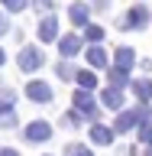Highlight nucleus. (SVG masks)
<instances>
[{
  "label": "nucleus",
  "mask_w": 152,
  "mask_h": 156,
  "mask_svg": "<svg viewBox=\"0 0 152 156\" xmlns=\"http://www.w3.org/2000/svg\"><path fill=\"white\" fill-rule=\"evenodd\" d=\"M136 130H139V140L152 146V120H149V124H139V127H136Z\"/></svg>",
  "instance_id": "obj_21"
},
{
  "label": "nucleus",
  "mask_w": 152,
  "mask_h": 156,
  "mask_svg": "<svg viewBox=\"0 0 152 156\" xmlns=\"http://www.w3.org/2000/svg\"><path fill=\"white\" fill-rule=\"evenodd\" d=\"M133 65H136V49L120 46V49H117V55H113V68H120V72H130Z\"/></svg>",
  "instance_id": "obj_8"
},
{
  "label": "nucleus",
  "mask_w": 152,
  "mask_h": 156,
  "mask_svg": "<svg viewBox=\"0 0 152 156\" xmlns=\"http://www.w3.org/2000/svg\"><path fill=\"white\" fill-rule=\"evenodd\" d=\"M32 7L42 10V13H49V10H52V0H32Z\"/></svg>",
  "instance_id": "obj_25"
},
{
  "label": "nucleus",
  "mask_w": 152,
  "mask_h": 156,
  "mask_svg": "<svg viewBox=\"0 0 152 156\" xmlns=\"http://www.w3.org/2000/svg\"><path fill=\"white\" fill-rule=\"evenodd\" d=\"M87 62H91V65H94V68L107 65V52H104V49H100V46H91V49H87Z\"/></svg>",
  "instance_id": "obj_15"
},
{
  "label": "nucleus",
  "mask_w": 152,
  "mask_h": 156,
  "mask_svg": "<svg viewBox=\"0 0 152 156\" xmlns=\"http://www.w3.org/2000/svg\"><path fill=\"white\" fill-rule=\"evenodd\" d=\"M16 65L23 68V72H39V68L46 65V55H42V49L26 46V49H23V52L16 55Z\"/></svg>",
  "instance_id": "obj_1"
},
{
  "label": "nucleus",
  "mask_w": 152,
  "mask_h": 156,
  "mask_svg": "<svg viewBox=\"0 0 152 156\" xmlns=\"http://www.w3.org/2000/svg\"><path fill=\"white\" fill-rule=\"evenodd\" d=\"M23 136H26L29 143H46V140H52V124H46V120H32V124H26Z\"/></svg>",
  "instance_id": "obj_3"
},
{
  "label": "nucleus",
  "mask_w": 152,
  "mask_h": 156,
  "mask_svg": "<svg viewBox=\"0 0 152 156\" xmlns=\"http://www.w3.org/2000/svg\"><path fill=\"white\" fill-rule=\"evenodd\" d=\"M146 20H149V10L146 3H133V7L126 10V16L120 20V29H143Z\"/></svg>",
  "instance_id": "obj_2"
},
{
  "label": "nucleus",
  "mask_w": 152,
  "mask_h": 156,
  "mask_svg": "<svg viewBox=\"0 0 152 156\" xmlns=\"http://www.w3.org/2000/svg\"><path fill=\"white\" fill-rule=\"evenodd\" d=\"M71 101H75V111H78V114L97 117V104H94V98H91V91H84V88H78Z\"/></svg>",
  "instance_id": "obj_5"
},
{
  "label": "nucleus",
  "mask_w": 152,
  "mask_h": 156,
  "mask_svg": "<svg viewBox=\"0 0 152 156\" xmlns=\"http://www.w3.org/2000/svg\"><path fill=\"white\" fill-rule=\"evenodd\" d=\"M26 98L36 101V104H49V101H52V88H49L46 81H39V78H32L26 85Z\"/></svg>",
  "instance_id": "obj_4"
},
{
  "label": "nucleus",
  "mask_w": 152,
  "mask_h": 156,
  "mask_svg": "<svg viewBox=\"0 0 152 156\" xmlns=\"http://www.w3.org/2000/svg\"><path fill=\"white\" fill-rule=\"evenodd\" d=\"M87 133H91V140H94L97 146H110L113 136H117V130H113V127H104V124H94Z\"/></svg>",
  "instance_id": "obj_10"
},
{
  "label": "nucleus",
  "mask_w": 152,
  "mask_h": 156,
  "mask_svg": "<svg viewBox=\"0 0 152 156\" xmlns=\"http://www.w3.org/2000/svg\"><path fill=\"white\" fill-rule=\"evenodd\" d=\"M110 85L120 91V88L126 85V72H120V68H110Z\"/></svg>",
  "instance_id": "obj_19"
},
{
  "label": "nucleus",
  "mask_w": 152,
  "mask_h": 156,
  "mask_svg": "<svg viewBox=\"0 0 152 156\" xmlns=\"http://www.w3.org/2000/svg\"><path fill=\"white\" fill-rule=\"evenodd\" d=\"M7 33H10V20H7V13L0 10V36H7Z\"/></svg>",
  "instance_id": "obj_24"
},
{
  "label": "nucleus",
  "mask_w": 152,
  "mask_h": 156,
  "mask_svg": "<svg viewBox=\"0 0 152 156\" xmlns=\"http://www.w3.org/2000/svg\"><path fill=\"white\" fill-rule=\"evenodd\" d=\"M3 62H7V52H3V49H0V65H3Z\"/></svg>",
  "instance_id": "obj_27"
},
{
  "label": "nucleus",
  "mask_w": 152,
  "mask_h": 156,
  "mask_svg": "<svg viewBox=\"0 0 152 156\" xmlns=\"http://www.w3.org/2000/svg\"><path fill=\"white\" fill-rule=\"evenodd\" d=\"M39 39H42V42H58V20L52 16V13H49V16H42V23H39Z\"/></svg>",
  "instance_id": "obj_7"
},
{
  "label": "nucleus",
  "mask_w": 152,
  "mask_h": 156,
  "mask_svg": "<svg viewBox=\"0 0 152 156\" xmlns=\"http://www.w3.org/2000/svg\"><path fill=\"white\" fill-rule=\"evenodd\" d=\"M29 0H3V7L10 10V13H19V10H26Z\"/></svg>",
  "instance_id": "obj_22"
},
{
  "label": "nucleus",
  "mask_w": 152,
  "mask_h": 156,
  "mask_svg": "<svg viewBox=\"0 0 152 156\" xmlns=\"http://www.w3.org/2000/svg\"><path fill=\"white\" fill-rule=\"evenodd\" d=\"M65 156H94V153H91L84 143H68L65 146Z\"/></svg>",
  "instance_id": "obj_18"
},
{
  "label": "nucleus",
  "mask_w": 152,
  "mask_h": 156,
  "mask_svg": "<svg viewBox=\"0 0 152 156\" xmlns=\"http://www.w3.org/2000/svg\"><path fill=\"white\" fill-rule=\"evenodd\" d=\"M133 94L139 98V104H146L152 98V78H139V81H133Z\"/></svg>",
  "instance_id": "obj_13"
},
{
  "label": "nucleus",
  "mask_w": 152,
  "mask_h": 156,
  "mask_svg": "<svg viewBox=\"0 0 152 156\" xmlns=\"http://www.w3.org/2000/svg\"><path fill=\"white\" fill-rule=\"evenodd\" d=\"M68 20H71V23H75V26H91V23H87V20H91V7H87L84 0H78V3H71V7H68Z\"/></svg>",
  "instance_id": "obj_6"
},
{
  "label": "nucleus",
  "mask_w": 152,
  "mask_h": 156,
  "mask_svg": "<svg viewBox=\"0 0 152 156\" xmlns=\"http://www.w3.org/2000/svg\"><path fill=\"white\" fill-rule=\"evenodd\" d=\"M13 101H0V127H10L13 120H16V114H13Z\"/></svg>",
  "instance_id": "obj_16"
},
{
  "label": "nucleus",
  "mask_w": 152,
  "mask_h": 156,
  "mask_svg": "<svg viewBox=\"0 0 152 156\" xmlns=\"http://www.w3.org/2000/svg\"><path fill=\"white\" fill-rule=\"evenodd\" d=\"M46 156H52V153H46Z\"/></svg>",
  "instance_id": "obj_29"
},
{
  "label": "nucleus",
  "mask_w": 152,
  "mask_h": 156,
  "mask_svg": "<svg viewBox=\"0 0 152 156\" xmlns=\"http://www.w3.org/2000/svg\"><path fill=\"white\" fill-rule=\"evenodd\" d=\"M146 156H152V146H149V150H146Z\"/></svg>",
  "instance_id": "obj_28"
},
{
  "label": "nucleus",
  "mask_w": 152,
  "mask_h": 156,
  "mask_svg": "<svg viewBox=\"0 0 152 156\" xmlns=\"http://www.w3.org/2000/svg\"><path fill=\"white\" fill-rule=\"evenodd\" d=\"M55 75L62 78V81H71V78H78V72L68 65V62H58V65H55Z\"/></svg>",
  "instance_id": "obj_17"
},
{
  "label": "nucleus",
  "mask_w": 152,
  "mask_h": 156,
  "mask_svg": "<svg viewBox=\"0 0 152 156\" xmlns=\"http://www.w3.org/2000/svg\"><path fill=\"white\" fill-rule=\"evenodd\" d=\"M133 124H139V114H136V107H133V111H123V114L117 117L113 130H117V133H126V130H130Z\"/></svg>",
  "instance_id": "obj_12"
},
{
  "label": "nucleus",
  "mask_w": 152,
  "mask_h": 156,
  "mask_svg": "<svg viewBox=\"0 0 152 156\" xmlns=\"http://www.w3.org/2000/svg\"><path fill=\"white\" fill-rule=\"evenodd\" d=\"M78 85L84 88V91H94L97 88V75L91 72V68H81V72H78Z\"/></svg>",
  "instance_id": "obj_14"
},
{
  "label": "nucleus",
  "mask_w": 152,
  "mask_h": 156,
  "mask_svg": "<svg viewBox=\"0 0 152 156\" xmlns=\"http://www.w3.org/2000/svg\"><path fill=\"white\" fill-rule=\"evenodd\" d=\"M84 36H87V39H91V42H94V46H97V42L104 39V29H100V26H94V23H91V26L84 29Z\"/></svg>",
  "instance_id": "obj_20"
},
{
  "label": "nucleus",
  "mask_w": 152,
  "mask_h": 156,
  "mask_svg": "<svg viewBox=\"0 0 152 156\" xmlns=\"http://www.w3.org/2000/svg\"><path fill=\"white\" fill-rule=\"evenodd\" d=\"M58 52H62L65 58L78 55V52H81V36H75V33H65V36L58 39Z\"/></svg>",
  "instance_id": "obj_9"
},
{
  "label": "nucleus",
  "mask_w": 152,
  "mask_h": 156,
  "mask_svg": "<svg viewBox=\"0 0 152 156\" xmlns=\"http://www.w3.org/2000/svg\"><path fill=\"white\" fill-rule=\"evenodd\" d=\"M78 120H81V117H78L75 111H68V114H62V124H65V127H78Z\"/></svg>",
  "instance_id": "obj_23"
},
{
  "label": "nucleus",
  "mask_w": 152,
  "mask_h": 156,
  "mask_svg": "<svg viewBox=\"0 0 152 156\" xmlns=\"http://www.w3.org/2000/svg\"><path fill=\"white\" fill-rule=\"evenodd\" d=\"M100 101H104L107 111H120V107H123V91H117V88H107L104 94H100Z\"/></svg>",
  "instance_id": "obj_11"
},
{
  "label": "nucleus",
  "mask_w": 152,
  "mask_h": 156,
  "mask_svg": "<svg viewBox=\"0 0 152 156\" xmlns=\"http://www.w3.org/2000/svg\"><path fill=\"white\" fill-rule=\"evenodd\" d=\"M0 156H19V150H10V146H3V150H0Z\"/></svg>",
  "instance_id": "obj_26"
}]
</instances>
